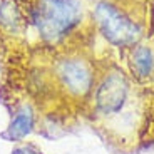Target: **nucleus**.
<instances>
[{"label": "nucleus", "instance_id": "1", "mask_svg": "<svg viewBox=\"0 0 154 154\" xmlns=\"http://www.w3.org/2000/svg\"><path fill=\"white\" fill-rule=\"evenodd\" d=\"M82 17L77 0H37L32 7V23L44 42L55 44L72 32Z\"/></svg>", "mask_w": 154, "mask_h": 154}, {"label": "nucleus", "instance_id": "2", "mask_svg": "<svg viewBox=\"0 0 154 154\" xmlns=\"http://www.w3.org/2000/svg\"><path fill=\"white\" fill-rule=\"evenodd\" d=\"M94 17L104 37L116 45H132L141 37V29L109 2H100L94 10Z\"/></svg>", "mask_w": 154, "mask_h": 154}, {"label": "nucleus", "instance_id": "3", "mask_svg": "<svg viewBox=\"0 0 154 154\" xmlns=\"http://www.w3.org/2000/svg\"><path fill=\"white\" fill-rule=\"evenodd\" d=\"M131 84L122 72H111L96 91V111L107 119L117 117L129 104Z\"/></svg>", "mask_w": 154, "mask_h": 154}, {"label": "nucleus", "instance_id": "4", "mask_svg": "<svg viewBox=\"0 0 154 154\" xmlns=\"http://www.w3.org/2000/svg\"><path fill=\"white\" fill-rule=\"evenodd\" d=\"M55 72L62 87L74 96H84L92 87V72L81 59H62L55 67Z\"/></svg>", "mask_w": 154, "mask_h": 154}, {"label": "nucleus", "instance_id": "5", "mask_svg": "<svg viewBox=\"0 0 154 154\" xmlns=\"http://www.w3.org/2000/svg\"><path fill=\"white\" fill-rule=\"evenodd\" d=\"M35 129V112L29 104H23L14 117L10 119L7 129H5L0 137L8 141V143H22L23 139H27L29 136L34 132Z\"/></svg>", "mask_w": 154, "mask_h": 154}, {"label": "nucleus", "instance_id": "6", "mask_svg": "<svg viewBox=\"0 0 154 154\" xmlns=\"http://www.w3.org/2000/svg\"><path fill=\"white\" fill-rule=\"evenodd\" d=\"M152 66H154L152 52L144 45L136 47V50L132 52V70L139 77H147L152 72Z\"/></svg>", "mask_w": 154, "mask_h": 154}, {"label": "nucleus", "instance_id": "7", "mask_svg": "<svg viewBox=\"0 0 154 154\" xmlns=\"http://www.w3.org/2000/svg\"><path fill=\"white\" fill-rule=\"evenodd\" d=\"M10 154H42V151L37 149L34 144H19L12 149Z\"/></svg>", "mask_w": 154, "mask_h": 154}]
</instances>
